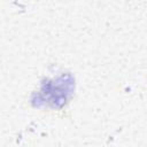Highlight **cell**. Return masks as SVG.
Listing matches in <instances>:
<instances>
[{"label": "cell", "mask_w": 147, "mask_h": 147, "mask_svg": "<svg viewBox=\"0 0 147 147\" xmlns=\"http://www.w3.org/2000/svg\"><path fill=\"white\" fill-rule=\"evenodd\" d=\"M74 78L71 75H61L53 79H47L41 84L36 98L32 99L36 106L47 105L52 107H62L74 92Z\"/></svg>", "instance_id": "6da1fadb"}]
</instances>
